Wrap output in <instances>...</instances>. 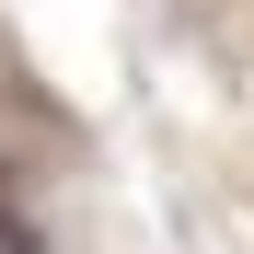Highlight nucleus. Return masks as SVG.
<instances>
[{
	"mask_svg": "<svg viewBox=\"0 0 254 254\" xmlns=\"http://www.w3.org/2000/svg\"><path fill=\"white\" fill-rule=\"evenodd\" d=\"M0 254H47V231H35V220H23L12 196H0Z\"/></svg>",
	"mask_w": 254,
	"mask_h": 254,
	"instance_id": "obj_1",
	"label": "nucleus"
}]
</instances>
